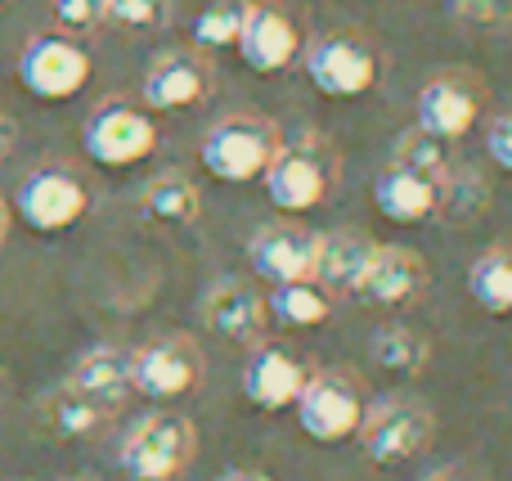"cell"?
Returning <instances> with one entry per match:
<instances>
[{"label":"cell","instance_id":"obj_1","mask_svg":"<svg viewBox=\"0 0 512 481\" xmlns=\"http://www.w3.org/2000/svg\"><path fill=\"white\" fill-rule=\"evenodd\" d=\"M279 144L283 135L274 122H265L256 113H234V117H221L216 126H207L203 144H198V162L221 185H252V180L265 176Z\"/></svg>","mask_w":512,"mask_h":481},{"label":"cell","instance_id":"obj_2","mask_svg":"<svg viewBox=\"0 0 512 481\" xmlns=\"http://www.w3.org/2000/svg\"><path fill=\"white\" fill-rule=\"evenodd\" d=\"M310 86L328 99H360L382 81V54L360 32H328L301 50Z\"/></svg>","mask_w":512,"mask_h":481},{"label":"cell","instance_id":"obj_3","mask_svg":"<svg viewBox=\"0 0 512 481\" xmlns=\"http://www.w3.org/2000/svg\"><path fill=\"white\" fill-rule=\"evenodd\" d=\"M81 149L95 167L122 171L144 162L158 149V122H153L149 108L126 104V99H104L95 113L81 126Z\"/></svg>","mask_w":512,"mask_h":481},{"label":"cell","instance_id":"obj_4","mask_svg":"<svg viewBox=\"0 0 512 481\" xmlns=\"http://www.w3.org/2000/svg\"><path fill=\"white\" fill-rule=\"evenodd\" d=\"M355 437H360L369 464L400 468L427 450V441H432V414L414 396H382V401L364 405V419Z\"/></svg>","mask_w":512,"mask_h":481},{"label":"cell","instance_id":"obj_5","mask_svg":"<svg viewBox=\"0 0 512 481\" xmlns=\"http://www.w3.org/2000/svg\"><path fill=\"white\" fill-rule=\"evenodd\" d=\"M18 86L32 99L45 104H63L77 99L90 86V54L77 36L68 32H41L23 45L18 54Z\"/></svg>","mask_w":512,"mask_h":481},{"label":"cell","instance_id":"obj_6","mask_svg":"<svg viewBox=\"0 0 512 481\" xmlns=\"http://www.w3.org/2000/svg\"><path fill=\"white\" fill-rule=\"evenodd\" d=\"M481 113H486V86L468 68H450L427 77L414 99V126L445 144L463 140L481 122Z\"/></svg>","mask_w":512,"mask_h":481},{"label":"cell","instance_id":"obj_7","mask_svg":"<svg viewBox=\"0 0 512 481\" xmlns=\"http://www.w3.org/2000/svg\"><path fill=\"white\" fill-rule=\"evenodd\" d=\"M14 212L27 230L63 234L90 212V189L72 167H36L14 194Z\"/></svg>","mask_w":512,"mask_h":481},{"label":"cell","instance_id":"obj_8","mask_svg":"<svg viewBox=\"0 0 512 481\" xmlns=\"http://www.w3.org/2000/svg\"><path fill=\"white\" fill-rule=\"evenodd\" d=\"M194 455V423L176 410H158L131 428L122 446V468L135 481H171Z\"/></svg>","mask_w":512,"mask_h":481},{"label":"cell","instance_id":"obj_9","mask_svg":"<svg viewBox=\"0 0 512 481\" xmlns=\"http://www.w3.org/2000/svg\"><path fill=\"white\" fill-rule=\"evenodd\" d=\"M292 414H297V428L306 432L319 446H337V441L355 437L364 419V396L351 378L342 374H315L306 378L301 396L292 401Z\"/></svg>","mask_w":512,"mask_h":481},{"label":"cell","instance_id":"obj_10","mask_svg":"<svg viewBox=\"0 0 512 481\" xmlns=\"http://www.w3.org/2000/svg\"><path fill=\"white\" fill-rule=\"evenodd\" d=\"M198 378H203V356L180 333L149 342L131 356V392L149 396V401H180L198 387Z\"/></svg>","mask_w":512,"mask_h":481},{"label":"cell","instance_id":"obj_11","mask_svg":"<svg viewBox=\"0 0 512 481\" xmlns=\"http://www.w3.org/2000/svg\"><path fill=\"white\" fill-rule=\"evenodd\" d=\"M261 185L279 212H315L328 198L333 171H328V158L315 144H279V153H274V162L265 167Z\"/></svg>","mask_w":512,"mask_h":481},{"label":"cell","instance_id":"obj_12","mask_svg":"<svg viewBox=\"0 0 512 481\" xmlns=\"http://www.w3.org/2000/svg\"><path fill=\"white\" fill-rule=\"evenodd\" d=\"M212 95V63L198 50H162L140 81L149 113H185Z\"/></svg>","mask_w":512,"mask_h":481},{"label":"cell","instance_id":"obj_13","mask_svg":"<svg viewBox=\"0 0 512 481\" xmlns=\"http://www.w3.org/2000/svg\"><path fill=\"white\" fill-rule=\"evenodd\" d=\"M234 50H239V59L252 72L270 77V72H283L301 59V32L283 5H265V0L252 5L248 0V18H243V32L234 41Z\"/></svg>","mask_w":512,"mask_h":481},{"label":"cell","instance_id":"obj_14","mask_svg":"<svg viewBox=\"0 0 512 481\" xmlns=\"http://www.w3.org/2000/svg\"><path fill=\"white\" fill-rule=\"evenodd\" d=\"M248 266L265 284H297L315 266V234L297 221H270L248 239Z\"/></svg>","mask_w":512,"mask_h":481},{"label":"cell","instance_id":"obj_15","mask_svg":"<svg viewBox=\"0 0 512 481\" xmlns=\"http://www.w3.org/2000/svg\"><path fill=\"white\" fill-rule=\"evenodd\" d=\"M423 288H427V261L414 248L387 243V248H373L369 270H364L355 297H364L369 306H405Z\"/></svg>","mask_w":512,"mask_h":481},{"label":"cell","instance_id":"obj_16","mask_svg":"<svg viewBox=\"0 0 512 481\" xmlns=\"http://www.w3.org/2000/svg\"><path fill=\"white\" fill-rule=\"evenodd\" d=\"M441 189H445V180H432L423 171L387 162L378 171V180H373V207L396 225H423L441 212Z\"/></svg>","mask_w":512,"mask_h":481},{"label":"cell","instance_id":"obj_17","mask_svg":"<svg viewBox=\"0 0 512 481\" xmlns=\"http://www.w3.org/2000/svg\"><path fill=\"white\" fill-rule=\"evenodd\" d=\"M306 387V369L283 347H256L243 369V396L256 410H292V401Z\"/></svg>","mask_w":512,"mask_h":481},{"label":"cell","instance_id":"obj_18","mask_svg":"<svg viewBox=\"0 0 512 481\" xmlns=\"http://www.w3.org/2000/svg\"><path fill=\"white\" fill-rule=\"evenodd\" d=\"M203 320H207V329L230 342H256L265 333V324H270V315H265V297L252 284L221 279L203 297Z\"/></svg>","mask_w":512,"mask_h":481},{"label":"cell","instance_id":"obj_19","mask_svg":"<svg viewBox=\"0 0 512 481\" xmlns=\"http://www.w3.org/2000/svg\"><path fill=\"white\" fill-rule=\"evenodd\" d=\"M378 243H369L360 230H333V234H315V279L324 293H355L369 270V257Z\"/></svg>","mask_w":512,"mask_h":481},{"label":"cell","instance_id":"obj_20","mask_svg":"<svg viewBox=\"0 0 512 481\" xmlns=\"http://www.w3.org/2000/svg\"><path fill=\"white\" fill-rule=\"evenodd\" d=\"M72 392H81L86 401L95 405H117L126 392H131V356L122 347H95L77 360L72 369Z\"/></svg>","mask_w":512,"mask_h":481},{"label":"cell","instance_id":"obj_21","mask_svg":"<svg viewBox=\"0 0 512 481\" xmlns=\"http://www.w3.org/2000/svg\"><path fill=\"white\" fill-rule=\"evenodd\" d=\"M265 315L279 320L283 329H319L333 315V297L315 284V279H297V284H274L265 297Z\"/></svg>","mask_w":512,"mask_h":481},{"label":"cell","instance_id":"obj_22","mask_svg":"<svg viewBox=\"0 0 512 481\" xmlns=\"http://www.w3.org/2000/svg\"><path fill=\"white\" fill-rule=\"evenodd\" d=\"M140 203H144V212L162 225H194L198 212H203V194H198V185L185 171H162V176H153L149 185H144Z\"/></svg>","mask_w":512,"mask_h":481},{"label":"cell","instance_id":"obj_23","mask_svg":"<svg viewBox=\"0 0 512 481\" xmlns=\"http://www.w3.org/2000/svg\"><path fill=\"white\" fill-rule=\"evenodd\" d=\"M468 293L486 315H512V248H486L472 261Z\"/></svg>","mask_w":512,"mask_h":481},{"label":"cell","instance_id":"obj_24","mask_svg":"<svg viewBox=\"0 0 512 481\" xmlns=\"http://www.w3.org/2000/svg\"><path fill=\"white\" fill-rule=\"evenodd\" d=\"M427 356H432V347H427L423 333L405 329V324H387V329H378L369 338V360L378 369H387V374H423Z\"/></svg>","mask_w":512,"mask_h":481},{"label":"cell","instance_id":"obj_25","mask_svg":"<svg viewBox=\"0 0 512 481\" xmlns=\"http://www.w3.org/2000/svg\"><path fill=\"white\" fill-rule=\"evenodd\" d=\"M104 414H108L104 405H95L81 392L63 387V392H54L50 401H45V428L63 441H81V437H95V432L104 428Z\"/></svg>","mask_w":512,"mask_h":481},{"label":"cell","instance_id":"obj_26","mask_svg":"<svg viewBox=\"0 0 512 481\" xmlns=\"http://www.w3.org/2000/svg\"><path fill=\"white\" fill-rule=\"evenodd\" d=\"M243 18H248V0H212L194 18V45L198 50H230L243 32Z\"/></svg>","mask_w":512,"mask_h":481},{"label":"cell","instance_id":"obj_27","mask_svg":"<svg viewBox=\"0 0 512 481\" xmlns=\"http://www.w3.org/2000/svg\"><path fill=\"white\" fill-rule=\"evenodd\" d=\"M391 162H396V167H409V171H423V176H432V180L450 176V153H445V140L418 131V126H409V131L396 140Z\"/></svg>","mask_w":512,"mask_h":481},{"label":"cell","instance_id":"obj_28","mask_svg":"<svg viewBox=\"0 0 512 481\" xmlns=\"http://www.w3.org/2000/svg\"><path fill=\"white\" fill-rule=\"evenodd\" d=\"M171 14V0H104V23H117L126 32L162 27Z\"/></svg>","mask_w":512,"mask_h":481},{"label":"cell","instance_id":"obj_29","mask_svg":"<svg viewBox=\"0 0 512 481\" xmlns=\"http://www.w3.org/2000/svg\"><path fill=\"white\" fill-rule=\"evenodd\" d=\"M450 14L472 32H504L512 27V0H450Z\"/></svg>","mask_w":512,"mask_h":481},{"label":"cell","instance_id":"obj_30","mask_svg":"<svg viewBox=\"0 0 512 481\" xmlns=\"http://www.w3.org/2000/svg\"><path fill=\"white\" fill-rule=\"evenodd\" d=\"M54 9V23L63 27V32H95L99 23H104V0H50Z\"/></svg>","mask_w":512,"mask_h":481},{"label":"cell","instance_id":"obj_31","mask_svg":"<svg viewBox=\"0 0 512 481\" xmlns=\"http://www.w3.org/2000/svg\"><path fill=\"white\" fill-rule=\"evenodd\" d=\"M486 153H490V162H495L499 171H508V176H512V108H508V113H499V117H490Z\"/></svg>","mask_w":512,"mask_h":481},{"label":"cell","instance_id":"obj_32","mask_svg":"<svg viewBox=\"0 0 512 481\" xmlns=\"http://www.w3.org/2000/svg\"><path fill=\"white\" fill-rule=\"evenodd\" d=\"M14 144H18V126H14V117L0 113V158H9V153H14Z\"/></svg>","mask_w":512,"mask_h":481},{"label":"cell","instance_id":"obj_33","mask_svg":"<svg viewBox=\"0 0 512 481\" xmlns=\"http://www.w3.org/2000/svg\"><path fill=\"white\" fill-rule=\"evenodd\" d=\"M427 481H477V477H468L463 468H441V473H432Z\"/></svg>","mask_w":512,"mask_h":481},{"label":"cell","instance_id":"obj_34","mask_svg":"<svg viewBox=\"0 0 512 481\" xmlns=\"http://www.w3.org/2000/svg\"><path fill=\"white\" fill-rule=\"evenodd\" d=\"M221 481H270L265 473H252V468H234V473H225Z\"/></svg>","mask_w":512,"mask_h":481},{"label":"cell","instance_id":"obj_35","mask_svg":"<svg viewBox=\"0 0 512 481\" xmlns=\"http://www.w3.org/2000/svg\"><path fill=\"white\" fill-rule=\"evenodd\" d=\"M5 234H9V207H5V198H0V243H5Z\"/></svg>","mask_w":512,"mask_h":481},{"label":"cell","instance_id":"obj_36","mask_svg":"<svg viewBox=\"0 0 512 481\" xmlns=\"http://www.w3.org/2000/svg\"><path fill=\"white\" fill-rule=\"evenodd\" d=\"M0 5H9V0H0Z\"/></svg>","mask_w":512,"mask_h":481}]
</instances>
